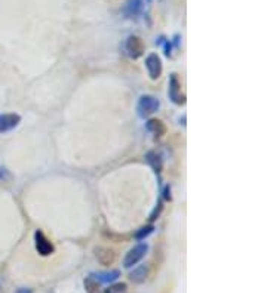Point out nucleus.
I'll list each match as a JSON object with an SVG mask.
<instances>
[{"instance_id":"obj_12","label":"nucleus","mask_w":267,"mask_h":293,"mask_svg":"<svg viewBox=\"0 0 267 293\" xmlns=\"http://www.w3.org/2000/svg\"><path fill=\"white\" fill-rule=\"evenodd\" d=\"M92 277L101 284H110L113 281H116L119 277H121V271L119 270H110V271H104V273H97V274H92Z\"/></svg>"},{"instance_id":"obj_15","label":"nucleus","mask_w":267,"mask_h":293,"mask_svg":"<svg viewBox=\"0 0 267 293\" xmlns=\"http://www.w3.org/2000/svg\"><path fill=\"white\" fill-rule=\"evenodd\" d=\"M153 231H155V226H153V225L142 226V228H140V230L135 233V239H137V240H144V239L149 237Z\"/></svg>"},{"instance_id":"obj_16","label":"nucleus","mask_w":267,"mask_h":293,"mask_svg":"<svg viewBox=\"0 0 267 293\" xmlns=\"http://www.w3.org/2000/svg\"><path fill=\"white\" fill-rule=\"evenodd\" d=\"M126 284L125 283H116V284H111L108 289L104 290V293H125L126 292Z\"/></svg>"},{"instance_id":"obj_14","label":"nucleus","mask_w":267,"mask_h":293,"mask_svg":"<svg viewBox=\"0 0 267 293\" xmlns=\"http://www.w3.org/2000/svg\"><path fill=\"white\" fill-rule=\"evenodd\" d=\"M83 286H85V290L86 293H101V286L100 283L94 278V277H86L83 280Z\"/></svg>"},{"instance_id":"obj_10","label":"nucleus","mask_w":267,"mask_h":293,"mask_svg":"<svg viewBox=\"0 0 267 293\" xmlns=\"http://www.w3.org/2000/svg\"><path fill=\"white\" fill-rule=\"evenodd\" d=\"M147 278H149V265H145V264L134 268V271H131V274H129V280L135 284L145 283Z\"/></svg>"},{"instance_id":"obj_9","label":"nucleus","mask_w":267,"mask_h":293,"mask_svg":"<svg viewBox=\"0 0 267 293\" xmlns=\"http://www.w3.org/2000/svg\"><path fill=\"white\" fill-rule=\"evenodd\" d=\"M142 8H144V2L142 0H128L125 3L124 15L126 18H135L141 14Z\"/></svg>"},{"instance_id":"obj_5","label":"nucleus","mask_w":267,"mask_h":293,"mask_svg":"<svg viewBox=\"0 0 267 293\" xmlns=\"http://www.w3.org/2000/svg\"><path fill=\"white\" fill-rule=\"evenodd\" d=\"M169 100L177 105H184L186 104V96L181 93V83L178 80L177 74H171L169 77V89H168Z\"/></svg>"},{"instance_id":"obj_17","label":"nucleus","mask_w":267,"mask_h":293,"mask_svg":"<svg viewBox=\"0 0 267 293\" xmlns=\"http://www.w3.org/2000/svg\"><path fill=\"white\" fill-rule=\"evenodd\" d=\"M9 176H11V175L8 173V171H6L5 168H3V169L0 168V179H6V178H9Z\"/></svg>"},{"instance_id":"obj_8","label":"nucleus","mask_w":267,"mask_h":293,"mask_svg":"<svg viewBox=\"0 0 267 293\" xmlns=\"http://www.w3.org/2000/svg\"><path fill=\"white\" fill-rule=\"evenodd\" d=\"M94 253H95V258L98 261V264L103 265V267H110L116 261V252L113 249H110V247H106V246L95 247Z\"/></svg>"},{"instance_id":"obj_13","label":"nucleus","mask_w":267,"mask_h":293,"mask_svg":"<svg viewBox=\"0 0 267 293\" xmlns=\"http://www.w3.org/2000/svg\"><path fill=\"white\" fill-rule=\"evenodd\" d=\"M145 161L153 168V171L156 173L162 172V168H163V163H162V158L156 151H149L145 154Z\"/></svg>"},{"instance_id":"obj_4","label":"nucleus","mask_w":267,"mask_h":293,"mask_svg":"<svg viewBox=\"0 0 267 293\" xmlns=\"http://www.w3.org/2000/svg\"><path fill=\"white\" fill-rule=\"evenodd\" d=\"M126 53L132 58V59H138L140 56H142V53L145 51L144 42L141 40V37L138 36H129L125 45Z\"/></svg>"},{"instance_id":"obj_7","label":"nucleus","mask_w":267,"mask_h":293,"mask_svg":"<svg viewBox=\"0 0 267 293\" xmlns=\"http://www.w3.org/2000/svg\"><path fill=\"white\" fill-rule=\"evenodd\" d=\"M21 123V116L17 113H2L0 114V134L11 132Z\"/></svg>"},{"instance_id":"obj_11","label":"nucleus","mask_w":267,"mask_h":293,"mask_svg":"<svg viewBox=\"0 0 267 293\" xmlns=\"http://www.w3.org/2000/svg\"><path fill=\"white\" fill-rule=\"evenodd\" d=\"M145 127H147V131L149 132H152L155 137H163L165 134H166V126H165V123L159 119H150V120L145 123Z\"/></svg>"},{"instance_id":"obj_6","label":"nucleus","mask_w":267,"mask_h":293,"mask_svg":"<svg viewBox=\"0 0 267 293\" xmlns=\"http://www.w3.org/2000/svg\"><path fill=\"white\" fill-rule=\"evenodd\" d=\"M145 69L152 80H158L162 76V61L158 53H150L145 58Z\"/></svg>"},{"instance_id":"obj_21","label":"nucleus","mask_w":267,"mask_h":293,"mask_svg":"<svg viewBox=\"0 0 267 293\" xmlns=\"http://www.w3.org/2000/svg\"><path fill=\"white\" fill-rule=\"evenodd\" d=\"M147 2H149V3H150V2H152V0H147Z\"/></svg>"},{"instance_id":"obj_2","label":"nucleus","mask_w":267,"mask_h":293,"mask_svg":"<svg viewBox=\"0 0 267 293\" xmlns=\"http://www.w3.org/2000/svg\"><path fill=\"white\" fill-rule=\"evenodd\" d=\"M159 108V100L155 98V96H152V95H142L141 98H140V101H138V107H137L138 114H140L141 117H149V116L155 114Z\"/></svg>"},{"instance_id":"obj_19","label":"nucleus","mask_w":267,"mask_h":293,"mask_svg":"<svg viewBox=\"0 0 267 293\" xmlns=\"http://www.w3.org/2000/svg\"><path fill=\"white\" fill-rule=\"evenodd\" d=\"M163 48H165V53H166V55L169 56V53H171V52H169V51H171V45H169V42H166Z\"/></svg>"},{"instance_id":"obj_3","label":"nucleus","mask_w":267,"mask_h":293,"mask_svg":"<svg viewBox=\"0 0 267 293\" xmlns=\"http://www.w3.org/2000/svg\"><path fill=\"white\" fill-rule=\"evenodd\" d=\"M35 246L37 253L42 255V256H49V255L53 253L52 242H51V240L45 236V233L40 231V230H37L35 233Z\"/></svg>"},{"instance_id":"obj_18","label":"nucleus","mask_w":267,"mask_h":293,"mask_svg":"<svg viewBox=\"0 0 267 293\" xmlns=\"http://www.w3.org/2000/svg\"><path fill=\"white\" fill-rule=\"evenodd\" d=\"M165 199H166V200H171V188H169V187L165 188Z\"/></svg>"},{"instance_id":"obj_1","label":"nucleus","mask_w":267,"mask_h":293,"mask_svg":"<svg viewBox=\"0 0 267 293\" xmlns=\"http://www.w3.org/2000/svg\"><path fill=\"white\" fill-rule=\"evenodd\" d=\"M149 252V246H147V243H140V244H137V246H134L126 255H125L124 258V267L125 268H134L137 264H140L141 262V259L145 256V253Z\"/></svg>"},{"instance_id":"obj_20","label":"nucleus","mask_w":267,"mask_h":293,"mask_svg":"<svg viewBox=\"0 0 267 293\" xmlns=\"http://www.w3.org/2000/svg\"><path fill=\"white\" fill-rule=\"evenodd\" d=\"M17 293H33V292H32V289H25V287H21V289H18Z\"/></svg>"}]
</instances>
